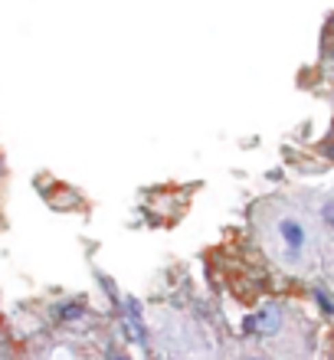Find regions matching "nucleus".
I'll use <instances>...</instances> for the list:
<instances>
[{
    "instance_id": "obj_1",
    "label": "nucleus",
    "mask_w": 334,
    "mask_h": 360,
    "mask_svg": "<svg viewBox=\"0 0 334 360\" xmlns=\"http://www.w3.org/2000/svg\"><path fill=\"white\" fill-rule=\"evenodd\" d=\"M279 240H282L289 255H302L305 246H308V229H305L302 220L285 216V220H279Z\"/></svg>"
},
{
    "instance_id": "obj_2",
    "label": "nucleus",
    "mask_w": 334,
    "mask_h": 360,
    "mask_svg": "<svg viewBox=\"0 0 334 360\" xmlns=\"http://www.w3.org/2000/svg\"><path fill=\"white\" fill-rule=\"evenodd\" d=\"M279 328H282L279 308H262V311L246 318V324H243L246 334H279Z\"/></svg>"
},
{
    "instance_id": "obj_3",
    "label": "nucleus",
    "mask_w": 334,
    "mask_h": 360,
    "mask_svg": "<svg viewBox=\"0 0 334 360\" xmlns=\"http://www.w3.org/2000/svg\"><path fill=\"white\" fill-rule=\"evenodd\" d=\"M86 315V301L82 298H69V301H60L56 308H53V318L62 321V324H69V321H79V318Z\"/></svg>"
},
{
    "instance_id": "obj_4",
    "label": "nucleus",
    "mask_w": 334,
    "mask_h": 360,
    "mask_svg": "<svg viewBox=\"0 0 334 360\" xmlns=\"http://www.w3.org/2000/svg\"><path fill=\"white\" fill-rule=\"evenodd\" d=\"M315 301H318V308L324 311V315H334V301L324 288H315Z\"/></svg>"
},
{
    "instance_id": "obj_5",
    "label": "nucleus",
    "mask_w": 334,
    "mask_h": 360,
    "mask_svg": "<svg viewBox=\"0 0 334 360\" xmlns=\"http://www.w3.org/2000/svg\"><path fill=\"white\" fill-rule=\"evenodd\" d=\"M321 220H324V226H328V229L334 233V203H331V200L321 207Z\"/></svg>"
},
{
    "instance_id": "obj_6",
    "label": "nucleus",
    "mask_w": 334,
    "mask_h": 360,
    "mask_svg": "<svg viewBox=\"0 0 334 360\" xmlns=\"http://www.w3.org/2000/svg\"><path fill=\"white\" fill-rule=\"evenodd\" d=\"M321 154H324V157H328V161H334V141H328V144H324V148H321Z\"/></svg>"
},
{
    "instance_id": "obj_7",
    "label": "nucleus",
    "mask_w": 334,
    "mask_h": 360,
    "mask_svg": "<svg viewBox=\"0 0 334 360\" xmlns=\"http://www.w3.org/2000/svg\"><path fill=\"white\" fill-rule=\"evenodd\" d=\"M108 360H128L125 354H108Z\"/></svg>"
},
{
    "instance_id": "obj_8",
    "label": "nucleus",
    "mask_w": 334,
    "mask_h": 360,
    "mask_svg": "<svg viewBox=\"0 0 334 360\" xmlns=\"http://www.w3.org/2000/svg\"><path fill=\"white\" fill-rule=\"evenodd\" d=\"M328 30H331V36H334V16H331V23H328Z\"/></svg>"
},
{
    "instance_id": "obj_9",
    "label": "nucleus",
    "mask_w": 334,
    "mask_h": 360,
    "mask_svg": "<svg viewBox=\"0 0 334 360\" xmlns=\"http://www.w3.org/2000/svg\"><path fill=\"white\" fill-rule=\"evenodd\" d=\"M331 62H334V43H331Z\"/></svg>"
},
{
    "instance_id": "obj_10",
    "label": "nucleus",
    "mask_w": 334,
    "mask_h": 360,
    "mask_svg": "<svg viewBox=\"0 0 334 360\" xmlns=\"http://www.w3.org/2000/svg\"><path fill=\"white\" fill-rule=\"evenodd\" d=\"M0 177H3V167H0Z\"/></svg>"
},
{
    "instance_id": "obj_11",
    "label": "nucleus",
    "mask_w": 334,
    "mask_h": 360,
    "mask_svg": "<svg viewBox=\"0 0 334 360\" xmlns=\"http://www.w3.org/2000/svg\"><path fill=\"white\" fill-rule=\"evenodd\" d=\"M249 360H259V357H249Z\"/></svg>"
}]
</instances>
